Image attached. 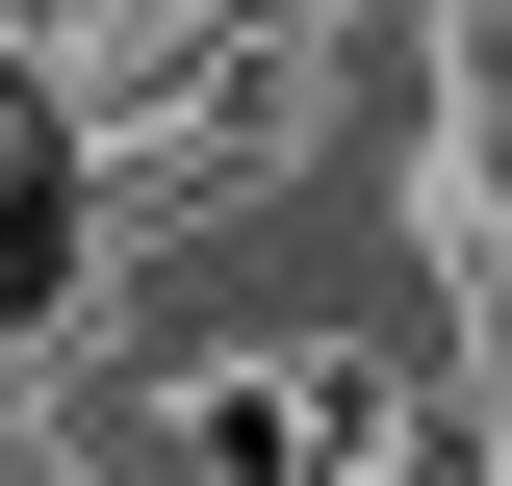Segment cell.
<instances>
[{
	"label": "cell",
	"instance_id": "1",
	"mask_svg": "<svg viewBox=\"0 0 512 486\" xmlns=\"http://www.w3.org/2000/svg\"><path fill=\"white\" fill-rule=\"evenodd\" d=\"M180 486H436V384L384 333H231L180 359Z\"/></svg>",
	"mask_w": 512,
	"mask_h": 486
},
{
	"label": "cell",
	"instance_id": "2",
	"mask_svg": "<svg viewBox=\"0 0 512 486\" xmlns=\"http://www.w3.org/2000/svg\"><path fill=\"white\" fill-rule=\"evenodd\" d=\"M487 359H512V282H487Z\"/></svg>",
	"mask_w": 512,
	"mask_h": 486
}]
</instances>
